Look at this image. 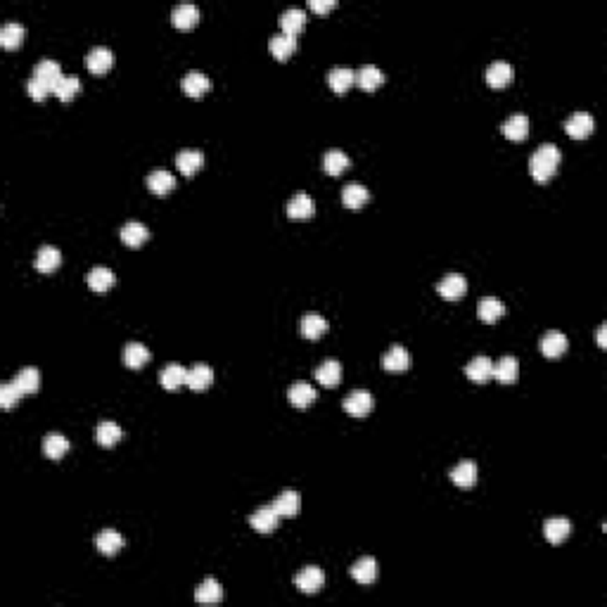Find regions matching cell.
<instances>
[{"mask_svg":"<svg viewBox=\"0 0 607 607\" xmlns=\"http://www.w3.org/2000/svg\"><path fill=\"white\" fill-rule=\"evenodd\" d=\"M501 131H503V136H506L508 141L519 143V141H524V138L529 136V119H526L524 114H513L501 126Z\"/></svg>","mask_w":607,"mask_h":607,"instance_id":"obj_29","label":"cell"},{"mask_svg":"<svg viewBox=\"0 0 607 607\" xmlns=\"http://www.w3.org/2000/svg\"><path fill=\"white\" fill-rule=\"evenodd\" d=\"M21 396H24V391H21L14 382L0 387V406H3V408H12V406H17L19 401H21Z\"/></svg>","mask_w":607,"mask_h":607,"instance_id":"obj_47","label":"cell"},{"mask_svg":"<svg viewBox=\"0 0 607 607\" xmlns=\"http://www.w3.org/2000/svg\"><path fill=\"white\" fill-rule=\"evenodd\" d=\"M285 212H287V216L289 218H311L313 216V212H316V202H313V197L311 195H306V192H299V195H294L292 200L287 202V209H285Z\"/></svg>","mask_w":607,"mask_h":607,"instance_id":"obj_13","label":"cell"},{"mask_svg":"<svg viewBox=\"0 0 607 607\" xmlns=\"http://www.w3.org/2000/svg\"><path fill=\"white\" fill-rule=\"evenodd\" d=\"M349 164H351V159L342 150H327L323 157V169L327 176H342L349 169Z\"/></svg>","mask_w":607,"mask_h":607,"instance_id":"obj_34","label":"cell"},{"mask_svg":"<svg viewBox=\"0 0 607 607\" xmlns=\"http://www.w3.org/2000/svg\"><path fill=\"white\" fill-rule=\"evenodd\" d=\"M349 572H351V577L356 579L358 584H365V586H368V584H373L375 579H378V562H375V557L365 555V557H361V560L353 562Z\"/></svg>","mask_w":607,"mask_h":607,"instance_id":"obj_18","label":"cell"},{"mask_svg":"<svg viewBox=\"0 0 607 607\" xmlns=\"http://www.w3.org/2000/svg\"><path fill=\"white\" fill-rule=\"evenodd\" d=\"M304 26H306V12H304V10L289 8V10H285V12L280 14V29H282V34L294 36V39H297V34L304 29Z\"/></svg>","mask_w":607,"mask_h":607,"instance_id":"obj_26","label":"cell"},{"mask_svg":"<svg viewBox=\"0 0 607 607\" xmlns=\"http://www.w3.org/2000/svg\"><path fill=\"white\" fill-rule=\"evenodd\" d=\"M121 437H123L121 427L116 425V422H110V420L100 422L98 429H95V439H98V444L105 446V449H110V446L119 444Z\"/></svg>","mask_w":607,"mask_h":607,"instance_id":"obj_44","label":"cell"},{"mask_svg":"<svg viewBox=\"0 0 607 607\" xmlns=\"http://www.w3.org/2000/svg\"><path fill=\"white\" fill-rule=\"evenodd\" d=\"M14 384L19 387L24 394H34V391L41 389V373L36 368H21L12 380Z\"/></svg>","mask_w":607,"mask_h":607,"instance_id":"obj_45","label":"cell"},{"mask_svg":"<svg viewBox=\"0 0 607 607\" xmlns=\"http://www.w3.org/2000/svg\"><path fill=\"white\" fill-rule=\"evenodd\" d=\"M327 83L335 93H347L353 83H356V72L349 67H335L330 74H327Z\"/></svg>","mask_w":607,"mask_h":607,"instance_id":"obj_25","label":"cell"},{"mask_svg":"<svg viewBox=\"0 0 607 607\" xmlns=\"http://www.w3.org/2000/svg\"><path fill=\"white\" fill-rule=\"evenodd\" d=\"M316 380H318L323 387H337V384H340V380H342L340 361H335V358H327V361H323V365L316 370Z\"/></svg>","mask_w":607,"mask_h":607,"instance_id":"obj_38","label":"cell"},{"mask_svg":"<svg viewBox=\"0 0 607 607\" xmlns=\"http://www.w3.org/2000/svg\"><path fill=\"white\" fill-rule=\"evenodd\" d=\"M114 273L110 271L107 266H95L93 271L88 273V287L93 292H107V289L114 285Z\"/></svg>","mask_w":607,"mask_h":607,"instance_id":"obj_41","label":"cell"},{"mask_svg":"<svg viewBox=\"0 0 607 607\" xmlns=\"http://www.w3.org/2000/svg\"><path fill=\"white\" fill-rule=\"evenodd\" d=\"M171 21H174L178 29H192V26H197V21H200V8L192 3H183L171 12Z\"/></svg>","mask_w":607,"mask_h":607,"instance_id":"obj_24","label":"cell"},{"mask_svg":"<svg viewBox=\"0 0 607 607\" xmlns=\"http://www.w3.org/2000/svg\"><path fill=\"white\" fill-rule=\"evenodd\" d=\"M569 534H572V522H569V519H565V517H551V519H546L544 536H546L548 544H555V546L562 544V541H565Z\"/></svg>","mask_w":607,"mask_h":607,"instance_id":"obj_14","label":"cell"},{"mask_svg":"<svg viewBox=\"0 0 607 607\" xmlns=\"http://www.w3.org/2000/svg\"><path fill=\"white\" fill-rule=\"evenodd\" d=\"M185 380H187V370L178 363L166 365L162 373H159V382H162L164 389H169V391H174V389H178L181 384H185Z\"/></svg>","mask_w":607,"mask_h":607,"instance_id":"obj_37","label":"cell"},{"mask_svg":"<svg viewBox=\"0 0 607 607\" xmlns=\"http://www.w3.org/2000/svg\"><path fill=\"white\" fill-rule=\"evenodd\" d=\"M465 375L475 384H486L493 378V363L488 356H475L465 365Z\"/></svg>","mask_w":607,"mask_h":607,"instance_id":"obj_7","label":"cell"},{"mask_svg":"<svg viewBox=\"0 0 607 607\" xmlns=\"http://www.w3.org/2000/svg\"><path fill=\"white\" fill-rule=\"evenodd\" d=\"M567 351V337L560 330H551L541 337V353L546 358H560Z\"/></svg>","mask_w":607,"mask_h":607,"instance_id":"obj_12","label":"cell"},{"mask_svg":"<svg viewBox=\"0 0 607 607\" xmlns=\"http://www.w3.org/2000/svg\"><path fill=\"white\" fill-rule=\"evenodd\" d=\"M268 48H271V55L276 57V60L285 62L294 50H297V39H294V36L282 34V31H280V34L271 36V43H268Z\"/></svg>","mask_w":607,"mask_h":607,"instance_id":"obj_28","label":"cell"},{"mask_svg":"<svg viewBox=\"0 0 607 607\" xmlns=\"http://www.w3.org/2000/svg\"><path fill=\"white\" fill-rule=\"evenodd\" d=\"M273 508H276V513L280 515V517H294V515L299 513V508H302V498H299L297 491L287 488V491H282L280 496L273 501Z\"/></svg>","mask_w":607,"mask_h":607,"instance_id":"obj_22","label":"cell"},{"mask_svg":"<svg viewBox=\"0 0 607 607\" xmlns=\"http://www.w3.org/2000/svg\"><path fill=\"white\" fill-rule=\"evenodd\" d=\"M26 90H29V95L34 100H45L48 95H52V85L48 83V81H41V79H36V76H31L29 79V83H26Z\"/></svg>","mask_w":607,"mask_h":607,"instance_id":"obj_48","label":"cell"},{"mask_svg":"<svg viewBox=\"0 0 607 607\" xmlns=\"http://www.w3.org/2000/svg\"><path fill=\"white\" fill-rule=\"evenodd\" d=\"M510 81H513V67H510L508 62L498 60V62L488 64L486 83L491 85V88H506Z\"/></svg>","mask_w":607,"mask_h":607,"instance_id":"obj_20","label":"cell"},{"mask_svg":"<svg viewBox=\"0 0 607 607\" xmlns=\"http://www.w3.org/2000/svg\"><path fill=\"white\" fill-rule=\"evenodd\" d=\"M221 598H223L221 584H218L216 579H212V577L204 579V582L195 590V600H197V603H202V605H216V603H221Z\"/></svg>","mask_w":607,"mask_h":607,"instance_id":"obj_21","label":"cell"},{"mask_svg":"<svg viewBox=\"0 0 607 607\" xmlns=\"http://www.w3.org/2000/svg\"><path fill=\"white\" fill-rule=\"evenodd\" d=\"M382 365L384 370H389V373H401V370H408V365H411V353H408L406 347H391L389 351L384 353L382 358Z\"/></svg>","mask_w":607,"mask_h":607,"instance_id":"obj_27","label":"cell"},{"mask_svg":"<svg viewBox=\"0 0 607 607\" xmlns=\"http://www.w3.org/2000/svg\"><path fill=\"white\" fill-rule=\"evenodd\" d=\"M34 76L41 79V81H48L52 85V90H55V83L60 81L64 74H62V67L55 60H41L34 67Z\"/></svg>","mask_w":607,"mask_h":607,"instance_id":"obj_43","label":"cell"},{"mask_svg":"<svg viewBox=\"0 0 607 607\" xmlns=\"http://www.w3.org/2000/svg\"><path fill=\"white\" fill-rule=\"evenodd\" d=\"M24 36H26L24 26L17 24V21H10V24H5L3 29H0V45L8 48V50H14V48H19L21 43H24Z\"/></svg>","mask_w":607,"mask_h":607,"instance_id":"obj_40","label":"cell"},{"mask_svg":"<svg viewBox=\"0 0 607 607\" xmlns=\"http://www.w3.org/2000/svg\"><path fill=\"white\" fill-rule=\"evenodd\" d=\"M287 399H289V404L297 406V408H309L316 399H318V394H316V389L311 384L297 382L287 389Z\"/></svg>","mask_w":607,"mask_h":607,"instance_id":"obj_32","label":"cell"},{"mask_svg":"<svg viewBox=\"0 0 607 607\" xmlns=\"http://www.w3.org/2000/svg\"><path fill=\"white\" fill-rule=\"evenodd\" d=\"M560 150L557 145L553 143H544L536 147V152L531 154V162H529V171H531V178L536 183H548L555 176L557 166H560Z\"/></svg>","mask_w":607,"mask_h":607,"instance_id":"obj_1","label":"cell"},{"mask_svg":"<svg viewBox=\"0 0 607 607\" xmlns=\"http://www.w3.org/2000/svg\"><path fill=\"white\" fill-rule=\"evenodd\" d=\"M185 384L190 387V389H195V391L209 389V387L214 384V370L209 368V365H204V363L195 365V368H192V370H187V380H185Z\"/></svg>","mask_w":607,"mask_h":607,"instance_id":"obj_30","label":"cell"},{"mask_svg":"<svg viewBox=\"0 0 607 607\" xmlns=\"http://www.w3.org/2000/svg\"><path fill=\"white\" fill-rule=\"evenodd\" d=\"M437 292L442 294L446 302H458V299H463L467 292L465 276H460V273H449V276L439 280Z\"/></svg>","mask_w":607,"mask_h":607,"instance_id":"obj_2","label":"cell"},{"mask_svg":"<svg viewBox=\"0 0 607 607\" xmlns=\"http://www.w3.org/2000/svg\"><path fill=\"white\" fill-rule=\"evenodd\" d=\"M356 83H358V88H361V90L373 93V90H378L380 85L384 83L382 69H378L375 64H365V67H361L356 72Z\"/></svg>","mask_w":607,"mask_h":607,"instance_id":"obj_17","label":"cell"},{"mask_svg":"<svg viewBox=\"0 0 607 607\" xmlns=\"http://www.w3.org/2000/svg\"><path fill=\"white\" fill-rule=\"evenodd\" d=\"M493 378L501 384H515L519 378V361L515 356H503L493 365Z\"/></svg>","mask_w":607,"mask_h":607,"instance_id":"obj_11","label":"cell"},{"mask_svg":"<svg viewBox=\"0 0 607 607\" xmlns=\"http://www.w3.org/2000/svg\"><path fill=\"white\" fill-rule=\"evenodd\" d=\"M204 164V154L200 150H181L176 157V166L183 176H195Z\"/></svg>","mask_w":607,"mask_h":607,"instance_id":"obj_23","label":"cell"},{"mask_svg":"<svg viewBox=\"0 0 607 607\" xmlns=\"http://www.w3.org/2000/svg\"><path fill=\"white\" fill-rule=\"evenodd\" d=\"M183 90H185V95H190V98H202L204 93H209L212 90V79L204 76L202 72H187L185 76H183Z\"/></svg>","mask_w":607,"mask_h":607,"instance_id":"obj_9","label":"cell"},{"mask_svg":"<svg viewBox=\"0 0 607 607\" xmlns=\"http://www.w3.org/2000/svg\"><path fill=\"white\" fill-rule=\"evenodd\" d=\"M95 548H98L102 555L112 557L123 548V536L114 529H102L100 534L95 536Z\"/></svg>","mask_w":607,"mask_h":607,"instance_id":"obj_16","label":"cell"},{"mask_svg":"<svg viewBox=\"0 0 607 607\" xmlns=\"http://www.w3.org/2000/svg\"><path fill=\"white\" fill-rule=\"evenodd\" d=\"M249 524H251V529L259 531V534H271V531L280 524V515L276 513V508L273 506L259 508L249 515Z\"/></svg>","mask_w":607,"mask_h":607,"instance_id":"obj_6","label":"cell"},{"mask_svg":"<svg viewBox=\"0 0 607 607\" xmlns=\"http://www.w3.org/2000/svg\"><path fill=\"white\" fill-rule=\"evenodd\" d=\"M121 240H123V245H126V247L138 249V247L145 245L150 240V230L145 228V223H141V221H128L121 228Z\"/></svg>","mask_w":607,"mask_h":607,"instance_id":"obj_19","label":"cell"},{"mask_svg":"<svg viewBox=\"0 0 607 607\" xmlns=\"http://www.w3.org/2000/svg\"><path fill=\"white\" fill-rule=\"evenodd\" d=\"M368 200H370V192L361 183H349L344 190H342V202H344L349 209H353V212L361 209Z\"/></svg>","mask_w":607,"mask_h":607,"instance_id":"obj_35","label":"cell"},{"mask_svg":"<svg viewBox=\"0 0 607 607\" xmlns=\"http://www.w3.org/2000/svg\"><path fill=\"white\" fill-rule=\"evenodd\" d=\"M335 5H337L335 0H309V8L313 10V12H320V14L330 12Z\"/></svg>","mask_w":607,"mask_h":607,"instance_id":"obj_49","label":"cell"},{"mask_svg":"<svg viewBox=\"0 0 607 607\" xmlns=\"http://www.w3.org/2000/svg\"><path fill=\"white\" fill-rule=\"evenodd\" d=\"M147 187H150V192H152V195L164 197V195H169V192H174L176 176L169 174L166 169H154L152 174L147 176Z\"/></svg>","mask_w":607,"mask_h":607,"instance_id":"obj_10","label":"cell"},{"mask_svg":"<svg viewBox=\"0 0 607 607\" xmlns=\"http://www.w3.org/2000/svg\"><path fill=\"white\" fill-rule=\"evenodd\" d=\"M593 128H595V119H593V114H588V112H577V114H572L565 121V131L572 138H577V141L588 138L590 133H593Z\"/></svg>","mask_w":607,"mask_h":607,"instance_id":"obj_4","label":"cell"},{"mask_svg":"<svg viewBox=\"0 0 607 607\" xmlns=\"http://www.w3.org/2000/svg\"><path fill=\"white\" fill-rule=\"evenodd\" d=\"M112 64H114V52L105 45L93 48V50L88 52V57H85V67L93 74H107L112 69Z\"/></svg>","mask_w":607,"mask_h":607,"instance_id":"obj_8","label":"cell"},{"mask_svg":"<svg viewBox=\"0 0 607 607\" xmlns=\"http://www.w3.org/2000/svg\"><path fill=\"white\" fill-rule=\"evenodd\" d=\"M605 332H607V325H600V330H598V347H600V349H605V347H607V342H605Z\"/></svg>","mask_w":607,"mask_h":607,"instance_id":"obj_50","label":"cell"},{"mask_svg":"<svg viewBox=\"0 0 607 607\" xmlns=\"http://www.w3.org/2000/svg\"><path fill=\"white\" fill-rule=\"evenodd\" d=\"M147 361H150V349L141 344V342H128L126 349H123V363H126L128 368L138 370Z\"/></svg>","mask_w":607,"mask_h":607,"instance_id":"obj_36","label":"cell"},{"mask_svg":"<svg viewBox=\"0 0 607 607\" xmlns=\"http://www.w3.org/2000/svg\"><path fill=\"white\" fill-rule=\"evenodd\" d=\"M344 411L353 418H365L373 411V394L365 389H353L344 399Z\"/></svg>","mask_w":607,"mask_h":607,"instance_id":"obj_5","label":"cell"},{"mask_svg":"<svg viewBox=\"0 0 607 607\" xmlns=\"http://www.w3.org/2000/svg\"><path fill=\"white\" fill-rule=\"evenodd\" d=\"M34 266H36V271H41V273H52V271H57V268L62 266V254H60V249H57V247H50V245L41 247L39 254H36V259H34Z\"/></svg>","mask_w":607,"mask_h":607,"instance_id":"obj_15","label":"cell"},{"mask_svg":"<svg viewBox=\"0 0 607 607\" xmlns=\"http://www.w3.org/2000/svg\"><path fill=\"white\" fill-rule=\"evenodd\" d=\"M451 482L460 488H470L477 482V465L472 460H463L451 470Z\"/></svg>","mask_w":607,"mask_h":607,"instance_id":"obj_31","label":"cell"},{"mask_svg":"<svg viewBox=\"0 0 607 607\" xmlns=\"http://www.w3.org/2000/svg\"><path fill=\"white\" fill-rule=\"evenodd\" d=\"M294 584H297V588L302 590V593L313 595V593H318V590L323 588L325 574H323V569H318V567H313V565L304 567L302 572L294 577Z\"/></svg>","mask_w":607,"mask_h":607,"instance_id":"obj_3","label":"cell"},{"mask_svg":"<svg viewBox=\"0 0 607 607\" xmlns=\"http://www.w3.org/2000/svg\"><path fill=\"white\" fill-rule=\"evenodd\" d=\"M477 316H480V320H484V323H496L498 318L506 316V306L496 297H484L480 302V306H477Z\"/></svg>","mask_w":607,"mask_h":607,"instance_id":"obj_33","label":"cell"},{"mask_svg":"<svg viewBox=\"0 0 607 607\" xmlns=\"http://www.w3.org/2000/svg\"><path fill=\"white\" fill-rule=\"evenodd\" d=\"M79 90H81V81H79V76H62L60 81L55 83L52 95H57L62 102H69L72 98H76Z\"/></svg>","mask_w":607,"mask_h":607,"instance_id":"obj_46","label":"cell"},{"mask_svg":"<svg viewBox=\"0 0 607 607\" xmlns=\"http://www.w3.org/2000/svg\"><path fill=\"white\" fill-rule=\"evenodd\" d=\"M327 332V320L318 313H306L302 318V335L306 340H318Z\"/></svg>","mask_w":607,"mask_h":607,"instance_id":"obj_42","label":"cell"},{"mask_svg":"<svg viewBox=\"0 0 607 607\" xmlns=\"http://www.w3.org/2000/svg\"><path fill=\"white\" fill-rule=\"evenodd\" d=\"M67 451H69V442L60 432H50L45 439H43V453H45L50 460H60Z\"/></svg>","mask_w":607,"mask_h":607,"instance_id":"obj_39","label":"cell"}]
</instances>
